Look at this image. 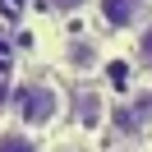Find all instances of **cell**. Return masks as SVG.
<instances>
[{"mask_svg":"<svg viewBox=\"0 0 152 152\" xmlns=\"http://www.w3.org/2000/svg\"><path fill=\"white\" fill-rule=\"evenodd\" d=\"M46 5H51V10H60V14H69V10H83L88 0H46Z\"/></svg>","mask_w":152,"mask_h":152,"instance_id":"5","label":"cell"},{"mask_svg":"<svg viewBox=\"0 0 152 152\" xmlns=\"http://www.w3.org/2000/svg\"><path fill=\"white\" fill-rule=\"evenodd\" d=\"M0 152H37L28 129H0Z\"/></svg>","mask_w":152,"mask_h":152,"instance_id":"3","label":"cell"},{"mask_svg":"<svg viewBox=\"0 0 152 152\" xmlns=\"http://www.w3.org/2000/svg\"><path fill=\"white\" fill-rule=\"evenodd\" d=\"M143 5H148V0H102V19L111 23V28H129V23H138Z\"/></svg>","mask_w":152,"mask_h":152,"instance_id":"2","label":"cell"},{"mask_svg":"<svg viewBox=\"0 0 152 152\" xmlns=\"http://www.w3.org/2000/svg\"><path fill=\"white\" fill-rule=\"evenodd\" d=\"M143 60H148V65H152V32H148V37H143Z\"/></svg>","mask_w":152,"mask_h":152,"instance_id":"6","label":"cell"},{"mask_svg":"<svg viewBox=\"0 0 152 152\" xmlns=\"http://www.w3.org/2000/svg\"><path fill=\"white\" fill-rule=\"evenodd\" d=\"M60 115V92L46 83H32L19 92V124L23 129H42V124H51Z\"/></svg>","mask_w":152,"mask_h":152,"instance_id":"1","label":"cell"},{"mask_svg":"<svg viewBox=\"0 0 152 152\" xmlns=\"http://www.w3.org/2000/svg\"><path fill=\"white\" fill-rule=\"evenodd\" d=\"M69 60H74L78 69H88V65H92L97 56H92V46H88V42H78V46H69Z\"/></svg>","mask_w":152,"mask_h":152,"instance_id":"4","label":"cell"}]
</instances>
